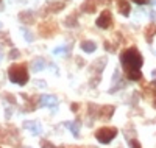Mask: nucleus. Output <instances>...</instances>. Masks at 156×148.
I'll return each mask as SVG.
<instances>
[{
    "label": "nucleus",
    "mask_w": 156,
    "mask_h": 148,
    "mask_svg": "<svg viewBox=\"0 0 156 148\" xmlns=\"http://www.w3.org/2000/svg\"><path fill=\"white\" fill-rule=\"evenodd\" d=\"M97 26L98 28H105V30H108V28H111V25H112V16H111V11H108V9H105V11H101V14L98 16V19H97Z\"/></svg>",
    "instance_id": "nucleus-4"
},
{
    "label": "nucleus",
    "mask_w": 156,
    "mask_h": 148,
    "mask_svg": "<svg viewBox=\"0 0 156 148\" xmlns=\"http://www.w3.org/2000/svg\"><path fill=\"white\" fill-rule=\"evenodd\" d=\"M0 59H2V53H0Z\"/></svg>",
    "instance_id": "nucleus-29"
},
{
    "label": "nucleus",
    "mask_w": 156,
    "mask_h": 148,
    "mask_svg": "<svg viewBox=\"0 0 156 148\" xmlns=\"http://www.w3.org/2000/svg\"><path fill=\"white\" fill-rule=\"evenodd\" d=\"M114 109L115 107L111 106V104H106V106H98V111H97V117L101 118V120H109L112 115H114Z\"/></svg>",
    "instance_id": "nucleus-6"
},
{
    "label": "nucleus",
    "mask_w": 156,
    "mask_h": 148,
    "mask_svg": "<svg viewBox=\"0 0 156 148\" xmlns=\"http://www.w3.org/2000/svg\"><path fill=\"white\" fill-rule=\"evenodd\" d=\"M64 125H66V128H67V129H70V131H72L73 137H78V136H80V126H81V123H80V122H66Z\"/></svg>",
    "instance_id": "nucleus-13"
},
{
    "label": "nucleus",
    "mask_w": 156,
    "mask_h": 148,
    "mask_svg": "<svg viewBox=\"0 0 156 148\" xmlns=\"http://www.w3.org/2000/svg\"><path fill=\"white\" fill-rule=\"evenodd\" d=\"M41 146L42 148H64V146H55L53 143H50L48 140H41Z\"/></svg>",
    "instance_id": "nucleus-20"
},
{
    "label": "nucleus",
    "mask_w": 156,
    "mask_h": 148,
    "mask_svg": "<svg viewBox=\"0 0 156 148\" xmlns=\"http://www.w3.org/2000/svg\"><path fill=\"white\" fill-rule=\"evenodd\" d=\"M23 126L27 128V129H30V131L34 134V136H37V134L41 132V125H39L37 122H25Z\"/></svg>",
    "instance_id": "nucleus-15"
},
{
    "label": "nucleus",
    "mask_w": 156,
    "mask_h": 148,
    "mask_svg": "<svg viewBox=\"0 0 156 148\" xmlns=\"http://www.w3.org/2000/svg\"><path fill=\"white\" fill-rule=\"evenodd\" d=\"M76 109H78V104H76V103H73V104H72V111H73V112H76Z\"/></svg>",
    "instance_id": "nucleus-27"
},
{
    "label": "nucleus",
    "mask_w": 156,
    "mask_h": 148,
    "mask_svg": "<svg viewBox=\"0 0 156 148\" xmlns=\"http://www.w3.org/2000/svg\"><path fill=\"white\" fill-rule=\"evenodd\" d=\"M144 95L151 103V106L156 107V87L153 84H145L144 86Z\"/></svg>",
    "instance_id": "nucleus-8"
},
{
    "label": "nucleus",
    "mask_w": 156,
    "mask_h": 148,
    "mask_svg": "<svg viewBox=\"0 0 156 148\" xmlns=\"http://www.w3.org/2000/svg\"><path fill=\"white\" fill-rule=\"evenodd\" d=\"M8 76L14 84H27L28 83V72L23 64H12L8 69Z\"/></svg>",
    "instance_id": "nucleus-2"
},
{
    "label": "nucleus",
    "mask_w": 156,
    "mask_h": 148,
    "mask_svg": "<svg viewBox=\"0 0 156 148\" xmlns=\"http://www.w3.org/2000/svg\"><path fill=\"white\" fill-rule=\"evenodd\" d=\"M55 31H56V25L53 22H44V23L39 25V33L44 37H50Z\"/></svg>",
    "instance_id": "nucleus-7"
},
{
    "label": "nucleus",
    "mask_w": 156,
    "mask_h": 148,
    "mask_svg": "<svg viewBox=\"0 0 156 148\" xmlns=\"http://www.w3.org/2000/svg\"><path fill=\"white\" fill-rule=\"evenodd\" d=\"M97 5H98V2L97 0H86V2L81 5V11L83 12H95V9H97Z\"/></svg>",
    "instance_id": "nucleus-11"
},
{
    "label": "nucleus",
    "mask_w": 156,
    "mask_h": 148,
    "mask_svg": "<svg viewBox=\"0 0 156 148\" xmlns=\"http://www.w3.org/2000/svg\"><path fill=\"white\" fill-rule=\"evenodd\" d=\"M133 2L137 5H145V3H148V0H133Z\"/></svg>",
    "instance_id": "nucleus-26"
},
{
    "label": "nucleus",
    "mask_w": 156,
    "mask_h": 148,
    "mask_svg": "<svg viewBox=\"0 0 156 148\" xmlns=\"http://www.w3.org/2000/svg\"><path fill=\"white\" fill-rule=\"evenodd\" d=\"M105 65H106V59H105V58H98V59H95V62H92V65H90V73L97 76V78H95V83L100 81V73L103 72Z\"/></svg>",
    "instance_id": "nucleus-5"
},
{
    "label": "nucleus",
    "mask_w": 156,
    "mask_h": 148,
    "mask_svg": "<svg viewBox=\"0 0 156 148\" xmlns=\"http://www.w3.org/2000/svg\"><path fill=\"white\" fill-rule=\"evenodd\" d=\"M81 48H83L86 53H92V51H95L97 45H95V42H92V41H83V42H81Z\"/></svg>",
    "instance_id": "nucleus-16"
},
{
    "label": "nucleus",
    "mask_w": 156,
    "mask_h": 148,
    "mask_svg": "<svg viewBox=\"0 0 156 148\" xmlns=\"http://www.w3.org/2000/svg\"><path fill=\"white\" fill-rule=\"evenodd\" d=\"M117 9H119V12L125 17H128L129 12H131V6H129L128 0H117Z\"/></svg>",
    "instance_id": "nucleus-10"
},
{
    "label": "nucleus",
    "mask_w": 156,
    "mask_h": 148,
    "mask_svg": "<svg viewBox=\"0 0 156 148\" xmlns=\"http://www.w3.org/2000/svg\"><path fill=\"white\" fill-rule=\"evenodd\" d=\"M144 34H145V41H147L148 44H151V42H153V36L156 34V23H150L147 28H145Z\"/></svg>",
    "instance_id": "nucleus-12"
},
{
    "label": "nucleus",
    "mask_w": 156,
    "mask_h": 148,
    "mask_svg": "<svg viewBox=\"0 0 156 148\" xmlns=\"http://www.w3.org/2000/svg\"><path fill=\"white\" fill-rule=\"evenodd\" d=\"M129 148H142V146H140V143H139V140H136V139H133V140H129Z\"/></svg>",
    "instance_id": "nucleus-22"
},
{
    "label": "nucleus",
    "mask_w": 156,
    "mask_h": 148,
    "mask_svg": "<svg viewBox=\"0 0 156 148\" xmlns=\"http://www.w3.org/2000/svg\"><path fill=\"white\" fill-rule=\"evenodd\" d=\"M19 19L22 23H31L33 22V16H31V12L30 11H23L19 14Z\"/></svg>",
    "instance_id": "nucleus-18"
},
{
    "label": "nucleus",
    "mask_w": 156,
    "mask_h": 148,
    "mask_svg": "<svg viewBox=\"0 0 156 148\" xmlns=\"http://www.w3.org/2000/svg\"><path fill=\"white\" fill-rule=\"evenodd\" d=\"M66 25L70 26V28H73V26H76V16H69L66 19Z\"/></svg>",
    "instance_id": "nucleus-19"
},
{
    "label": "nucleus",
    "mask_w": 156,
    "mask_h": 148,
    "mask_svg": "<svg viewBox=\"0 0 156 148\" xmlns=\"http://www.w3.org/2000/svg\"><path fill=\"white\" fill-rule=\"evenodd\" d=\"M16 56H19V51H17V50H12V51L9 53V58L12 59V58H16Z\"/></svg>",
    "instance_id": "nucleus-24"
},
{
    "label": "nucleus",
    "mask_w": 156,
    "mask_h": 148,
    "mask_svg": "<svg viewBox=\"0 0 156 148\" xmlns=\"http://www.w3.org/2000/svg\"><path fill=\"white\" fill-rule=\"evenodd\" d=\"M0 28H2V23H0Z\"/></svg>",
    "instance_id": "nucleus-30"
},
{
    "label": "nucleus",
    "mask_w": 156,
    "mask_h": 148,
    "mask_svg": "<svg viewBox=\"0 0 156 148\" xmlns=\"http://www.w3.org/2000/svg\"><path fill=\"white\" fill-rule=\"evenodd\" d=\"M64 51H67V48H64V47H58V48H55V50H53V55H61V53H64Z\"/></svg>",
    "instance_id": "nucleus-23"
},
{
    "label": "nucleus",
    "mask_w": 156,
    "mask_h": 148,
    "mask_svg": "<svg viewBox=\"0 0 156 148\" xmlns=\"http://www.w3.org/2000/svg\"><path fill=\"white\" fill-rule=\"evenodd\" d=\"M37 103L41 104V106H47V107H55L58 100L53 97V95H42V97H39L37 98Z\"/></svg>",
    "instance_id": "nucleus-9"
},
{
    "label": "nucleus",
    "mask_w": 156,
    "mask_h": 148,
    "mask_svg": "<svg viewBox=\"0 0 156 148\" xmlns=\"http://www.w3.org/2000/svg\"><path fill=\"white\" fill-rule=\"evenodd\" d=\"M64 8V3L62 2H50L47 6H45V11L47 12H58Z\"/></svg>",
    "instance_id": "nucleus-14"
},
{
    "label": "nucleus",
    "mask_w": 156,
    "mask_h": 148,
    "mask_svg": "<svg viewBox=\"0 0 156 148\" xmlns=\"http://www.w3.org/2000/svg\"><path fill=\"white\" fill-rule=\"evenodd\" d=\"M120 64L129 81H139L142 78L140 67L144 64V58L136 47H129L120 53Z\"/></svg>",
    "instance_id": "nucleus-1"
},
{
    "label": "nucleus",
    "mask_w": 156,
    "mask_h": 148,
    "mask_svg": "<svg viewBox=\"0 0 156 148\" xmlns=\"http://www.w3.org/2000/svg\"><path fill=\"white\" fill-rule=\"evenodd\" d=\"M105 48H106L108 51H111V53H114V51H115V45H112V44H111V42H108V41L105 42Z\"/></svg>",
    "instance_id": "nucleus-21"
},
{
    "label": "nucleus",
    "mask_w": 156,
    "mask_h": 148,
    "mask_svg": "<svg viewBox=\"0 0 156 148\" xmlns=\"http://www.w3.org/2000/svg\"><path fill=\"white\" fill-rule=\"evenodd\" d=\"M117 136V128L114 126H103L95 131V137L100 143H109Z\"/></svg>",
    "instance_id": "nucleus-3"
},
{
    "label": "nucleus",
    "mask_w": 156,
    "mask_h": 148,
    "mask_svg": "<svg viewBox=\"0 0 156 148\" xmlns=\"http://www.w3.org/2000/svg\"><path fill=\"white\" fill-rule=\"evenodd\" d=\"M23 34H25V39H27V41H30V42L33 41V37H31V34L28 31H23Z\"/></svg>",
    "instance_id": "nucleus-25"
},
{
    "label": "nucleus",
    "mask_w": 156,
    "mask_h": 148,
    "mask_svg": "<svg viewBox=\"0 0 156 148\" xmlns=\"http://www.w3.org/2000/svg\"><path fill=\"white\" fill-rule=\"evenodd\" d=\"M44 65H45V62H44L42 58H36V59L31 62V69H33L34 72H39V70L44 69Z\"/></svg>",
    "instance_id": "nucleus-17"
},
{
    "label": "nucleus",
    "mask_w": 156,
    "mask_h": 148,
    "mask_svg": "<svg viewBox=\"0 0 156 148\" xmlns=\"http://www.w3.org/2000/svg\"><path fill=\"white\" fill-rule=\"evenodd\" d=\"M6 98H8V101H11V103H14V100H12V97L9 95V93H6Z\"/></svg>",
    "instance_id": "nucleus-28"
}]
</instances>
